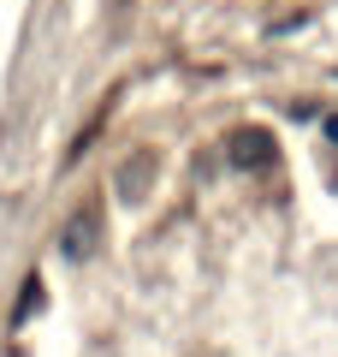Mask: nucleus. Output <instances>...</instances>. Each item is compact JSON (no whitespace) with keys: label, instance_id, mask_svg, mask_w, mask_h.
<instances>
[{"label":"nucleus","instance_id":"1","mask_svg":"<svg viewBox=\"0 0 338 357\" xmlns=\"http://www.w3.org/2000/svg\"><path fill=\"white\" fill-rule=\"evenodd\" d=\"M101 244V203H83L60 220V256L65 262H89Z\"/></svg>","mask_w":338,"mask_h":357},{"label":"nucleus","instance_id":"2","mask_svg":"<svg viewBox=\"0 0 338 357\" xmlns=\"http://www.w3.org/2000/svg\"><path fill=\"white\" fill-rule=\"evenodd\" d=\"M154 178H161V155L154 149H131L125 161L113 167V191H119V203H143V197L154 191Z\"/></svg>","mask_w":338,"mask_h":357},{"label":"nucleus","instance_id":"3","mask_svg":"<svg viewBox=\"0 0 338 357\" xmlns=\"http://www.w3.org/2000/svg\"><path fill=\"white\" fill-rule=\"evenodd\" d=\"M225 155H232V167H250V173H261V167H273V137H267L261 126H243L225 137Z\"/></svg>","mask_w":338,"mask_h":357},{"label":"nucleus","instance_id":"4","mask_svg":"<svg viewBox=\"0 0 338 357\" xmlns=\"http://www.w3.org/2000/svg\"><path fill=\"white\" fill-rule=\"evenodd\" d=\"M36 304H42V280H24V298H18V310H13V321H24V316H36Z\"/></svg>","mask_w":338,"mask_h":357}]
</instances>
